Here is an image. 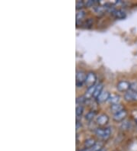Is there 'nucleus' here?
<instances>
[{"instance_id": "f257e3e1", "label": "nucleus", "mask_w": 137, "mask_h": 151, "mask_svg": "<svg viewBox=\"0 0 137 151\" xmlns=\"http://www.w3.org/2000/svg\"><path fill=\"white\" fill-rule=\"evenodd\" d=\"M111 131L109 127L107 128H98L95 130V134L103 140H107L110 136Z\"/></svg>"}, {"instance_id": "f03ea898", "label": "nucleus", "mask_w": 137, "mask_h": 151, "mask_svg": "<svg viewBox=\"0 0 137 151\" xmlns=\"http://www.w3.org/2000/svg\"><path fill=\"white\" fill-rule=\"evenodd\" d=\"M87 74L84 71H78L75 76V84L77 87H82L85 83Z\"/></svg>"}, {"instance_id": "7ed1b4c3", "label": "nucleus", "mask_w": 137, "mask_h": 151, "mask_svg": "<svg viewBox=\"0 0 137 151\" xmlns=\"http://www.w3.org/2000/svg\"><path fill=\"white\" fill-rule=\"evenodd\" d=\"M97 80V76L94 73H88L87 74V77H86L85 80V86L88 87V88H91V87L94 86Z\"/></svg>"}, {"instance_id": "20e7f679", "label": "nucleus", "mask_w": 137, "mask_h": 151, "mask_svg": "<svg viewBox=\"0 0 137 151\" xmlns=\"http://www.w3.org/2000/svg\"><path fill=\"white\" fill-rule=\"evenodd\" d=\"M117 90L120 92H128L130 89V83L127 81H121L117 83Z\"/></svg>"}, {"instance_id": "39448f33", "label": "nucleus", "mask_w": 137, "mask_h": 151, "mask_svg": "<svg viewBox=\"0 0 137 151\" xmlns=\"http://www.w3.org/2000/svg\"><path fill=\"white\" fill-rule=\"evenodd\" d=\"M124 99L127 101H137V92L130 90L124 95Z\"/></svg>"}, {"instance_id": "423d86ee", "label": "nucleus", "mask_w": 137, "mask_h": 151, "mask_svg": "<svg viewBox=\"0 0 137 151\" xmlns=\"http://www.w3.org/2000/svg\"><path fill=\"white\" fill-rule=\"evenodd\" d=\"M126 115H127V112H126V110H124V109H123V110L121 111H120V112L113 114V119L116 122H121L125 119V118L126 117Z\"/></svg>"}, {"instance_id": "0eeeda50", "label": "nucleus", "mask_w": 137, "mask_h": 151, "mask_svg": "<svg viewBox=\"0 0 137 151\" xmlns=\"http://www.w3.org/2000/svg\"><path fill=\"white\" fill-rule=\"evenodd\" d=\"M110 96V94L109 92H107V91H104V92H102L99 95V96L96 99V100H97L98 103H103V102L109 99Z\"/></svg>"}, {"instance_id": "6e6552de", "label": "nucleus", "mask_w": 137, "mask_h": 151, "mask_svg": "<svg viewBox=\"0 0 137 151\" xmlns=\"http://www.w3.org/2000/svg\"><path fill=\"white\" fill-rule=\"evenodd\" d=\"M111 14L114 18L117 19H123L126 18V12L121 9H114Z\"/></svg>"}, {"instance_id": "1a4fd4ad", "label": "nucleus", "mask_w": 137, "mask_h": 151, "mask_svg": "<svg viewBox=\"0 0 137 151\" xmlns=\"http://www.w3.org/2000/svg\"><path fill=\"white\" fill-rule=\"evenodd\" d=\"M108 121H109V118L107 114H100V116L97 118V123L98 125L104 126L106 124H108Z\"/></svg>"}, {"instance_id": "9d476101", "label": "nucleus", "mask_w": 137, "mask_h": 151, "mask_svg": "<svg viewBox=\"0 0 137 151\" xmlns=\"http://www.w3.org/2000/svg\"><path fill=\"white\" fill-rule=\"evenodd\" d=\"M123 110V105L121 104H115V105H112L111 107H110V111L111 112H113V114H117V113L120 112L121 111Z\"/></svg>"}, {"instance_id": "9b49d317", "label": "nucleus", "mask_w": 137, "mask_h": 151, "mask_svg": "<svg viewBox=\"0 0 137 151\" xmlns=\"http://www.w3.org/2000/svg\"><path fill=\"white\" fill-rule=\"evenodd\" d=\"M102 89H103V84L102 83H99L98 85L96 86V87H95L93 97L95 98V99H97V98L99 96V95L102 92Z\"/></svg>"}, {"instance_id": "f8f14e48", "label": "nucleus", "mask_w": 137, "mask_h": 151, "mask_svg": "<svg viewBox=\"0 0 137 151\" xmlns=\"http://www.w3.org/2000/svg\"><path fill=\"white\" fill-rule=\"evenodd\" d=\"M95 144H96V142L93 138L87 139L85 141V148H88V149H91L93 147H95Z\"/></svg>"}, {"instance_id": "ddd939ff", "label": "nucleus", "mask_w": 137, "mask_h": 151, "mask_svg": "<svg viewBox=\"0 0 137 151\" xmlns=\"http://www.w3.org/2000/svg\"><path fill=\"white\" fill-rule=\"evenodd\" d=\"M108 101H109V102L111 104V105L118 104L119 101H120V96H119L118 95H110Z\"/></svg>"}, {"instance_id": "4468645a", "label": "nucleus", "mask_w": 137, "mask_h": 151, "mask_svg": "<svg viewBox=\"0 0 137 151\" xmlns=\"http://www.w3.org/2000/svg\"><path fill=\"white\" fill-rule=\"evenodd\" d=\"M95 87L96 86H94L91 87V88H88V90L86 91V93L85 95V97L86 99H90L94 95V92H95Z\"/></svg>"}, {"instance_id": "2eb2a0df", "label": "nucleus", "mask_w": 137, "mask_h": 151, "mask_svg": "<svg viewBox=\"0 0 137 151\" xmlns=\"http://www.w3.org/2000/svg\"><path fill=\"white\" fill-rule=\"evenodd\" d=\"M85 16V12L83 10H79L76 13V22H82V19Z\"/></svg>"}, {"instance_id": "dca6fc26", "label": "nucleus", "mask_w": 137, "mask_h": 151, "mask_svg": "<svg viewBox=\"0 0 137 151\" xmlns=\"http://www.w3.org/2000/svg\"><path fill=\"white\" fill-rule=\"evenodd\" d=\"M97 114V111H90L89 112L85 115L86 120L88 121H91L95 117V115Z\"/></svg>"}, {"instance_id": "f3484780", "label": "nucleus", "mask_w": 137, "mask_h": 151, "mask_svg": "<svg viewBox=\"0 0 137 151\" xmlns=\"http://www.w3.org/2000/svg\"><path fill=\"white\" fill-rule=\"evenodd\" d=\"M83 111H84V108L82 107V105L77 106L76 110H75V114H76L77 118H81V116L83 114Z\"/></svg>"}, {"instance_id": "a211bd4d", "label": "nucleus", "mask_w": 137, "mask_h": 151, "mask_svg": "<svg viewBox=\"0 0 137 151\" xmlns=\"http://www.w3.org/2000/svg\"><path fill=\"white\" fill-rule=\"evenodd\" d=\"M86 100H87V99H86L85 96H82V97L77 98V99H76V102H77V104H80V105H81L82 103H84V102H85Z\"/></svg>"}, {"instance_id": "6ab92c4d", "label": "nucleus", "mask_w": 137, "mask_h": 151, "mask_svg": "<svg viewBox=\"0 0 137 151\" xmlns=\"http://www.w3.org/2000/svg\"><path fill=\"white\" fill-rule=\"evenodd\" d=\"M85 6V2H83V1H78V2H76V9H77L81 10V9L84 7Z\"/></svg>"}, {"instance_id": "aec40b11", "label": "nucleus", "mask_w": 137, "mask_h": 151, "mask_svg": "<svg viewBox=\"0 0 137 151\" xmlns=\"http://www.w3.org/2000/svg\"><path fill=\"white\" fill-rule=\"evenodd\" d=\"M92 23H93L92 20H91V19H88V20L86 21L85 23H83V24H82V25H85L86 28H90V27L92 25Z\"/></svg>"}, {"instance_id": "412c9836", "label": "nucleus", "mask_w": 137, "mask_h": 151, "mask_svg": "<svg viewBox=\"0 0 137 151\" xmlns=\"http://www.w3.org/2000/svg\"><path fill=\"white\" fill-rule=\"evenodd\" d=\"M130 90L137 92V83H130Z\"/></svg>"}, {"instance_id": "4be33fe9", "label": "nucleus", "mask_w": 137, "mask_h": 151, "mask_svg": "<svg viewBox=\"0 0 137 151\" xmlns=\"http://www.w3.org/2000/svg\"><path fill=\"white\" fill-rule=\"evenodd\" d=\"M129 124H129V122H125L124 124H123L122 127L123 128V129H128V128H129Z\"/></svg>"}, {"instance_id": "5701e85b", "label": "nucleus", "mask_w": 137, "mask_h": 151, "mask_svg": "<svg viewBox=\"0 0 137 151\" xmlns=\"http://www.w3.org/2000/svg\"><path fill=\"white\" fill-rule=\"evenodd\" d=\"M79 151H93V150H92V148H91V149H88V148H85V149L82 150H79Z\"/></svg>"}, {"instance_id": "b1692460", "label": "nucleus", "mask_w": 137, "mask_h": 151, "mask_svg": "<svg viewBox=\"0 0 137 151\" xmlns=\"http://www.w3.org/2000/svg\"><path fill=\"white\" fill-rule=\"evenodd\" d=\"M98 151H104V150H98Z\"/></svg>"}, {"instance_id": "393cba45", "label": "nucleus", "mask_w": 137, "mask_h": 151, "mask_svg": "<svg viewBox=\"0 0 137 151\" xmlns=\"http://www.w3.org/2000/svg\"><path fill=\"white\" fill-rule=\"evenodd\" d=\"M136 123H137V118H136Z\"/></svg>"}]
</instances>
